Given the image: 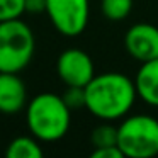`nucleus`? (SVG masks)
<instances>
[{
	"instance_id": "obj_1",
	"label": "nucleus",
	"mask_w": 158,
	"mask_h": 158,
	"mask_svg": "<svg viewBox=\"0 0 158 158\" xmlns=\"http://www.w3.org/2000/svg\"><path fill=\"white\" fill-rule=\"evenodd\" d=\"M136 87L124 73L107 72L95 75L85 87V109L100 121H119L136 102Z\"/></svg>"
},
{
	"instance_id": "obj_2",
	"label": "nucleus",
	"mask_w": 158,
	"mask_h": 158,
	"mask_svg": "<svg viewBox=\"0 0 158 158\" xmlns=\"http://www.w3.org/2000/svg\"><path fill=\"white\" fill-rule=\"evenodd\" d=\"M26 123L34 138L44 143L58 141L68 133L72 109L61 95L49 92L38 94L26 106Z\"/></svg>"
},
{
	"instance_id": "obj_3",
	"label": "nucleus",
	"mask_w": 158,
	"mask_h": 158,
	"mask_svg": "<svg viewBox=\"0 0 158 158\" xmlns=\"http://www.w3.org/2000/svg\"><path fill=\"white\" fill-rule=\"evenodd\" d=\"M34 51V32L26 22L21 19L0 22V72H22L31 63Z\"/></svg>"
},
{
	"instance_id": "obj_4",
	"label": "nucleus",
	"mask_w": 158,
	"mask_h": 158,
	"mask_svg": "<svg viewBox=\"0 0 158 158\" xmlns=\"http://www.w3.org/2000/svg\"><path fill=\"white\" fill-rule=\"evenodd\" d=\"M117 146L124 158H151L158 155V119L148 114H134L121 119Z\"/></svg>"
},
{
	"instance_id": "obj_5",
	"label": "nucleus",
	"mask_w": 158,
	"mask_h": 158,
	"mask_svg": "<svg viewBox=\"0 0 158 158\" xmlns=\"http://www.w3.org/2000/svg\"><path fill=\"white\" fill-rule=\"evenodd\" d=\"M48 14L55 29L63 36H80L89 26L90 2L89 0H46Z\"/></svg>"
},
{
	"instance_id": "obj_6",
	"label": "nucleus",
	"mask_w": 158,
	"mask_h": 158,
	"mask_svg": "<svg viewBox=\"0 0 158 158\" xmlns=\"http://www.w3.org/2000/svg\"><path fill=\"white\" fill-rule=\"evenodd\" d=\"M56 73L66 87H87L95 77V68L89 53L78 48H68L56 60Z\"/></svg>"
},
{
	"instance_id": "obj_7",
	"label": "nucleus",
	"mask_w": 158,
	"mask_h": 158,
	"mask_svg": "<svg viewBox=\"0 0 158 158\" xmlns=\"http://www.w3.org/2000/svg\"><path fill=\"white\" fill-rule=\"evenodd\" d=\"M124 48L127 55L139 63L158 58V27L150 22H138L131 26L124 36Z\"/></svg>"
},
{
	"instance_id": "obj_8",
	"label": "nucleus",
	"mask_w": 158,
	"mask_h": 158,
	"mask_svg": "<svg viewBox=\"0 0 158 158\" xmlns=\"http://www.w3.org/2000/svg\"><path fill=\"white\" fill-rule=\"evenodd\" d=\"M27 106L26 83L19 73L0 72V112L15 114Z\"/></svg>"
},
{
	"instance_id": "obj_9",
	"label": "nucleus",
	"mask_w": 158,
	"mask_h": 158,
	"mask_svg": "<svg viewBox=\"0 0 158 158\" xmlns=\"http://www.w3.org/2000/svg\"><path fill=\"white\" fill-rule=\"evenodd\" d=\"M134 87L144 104L158 107V58L141 63L134 77Z\"/></svg>"
},
{
	"instance_id": "obj_10",
	"label": "nucleus",
	"mask_w": 158,
	"mask_h": 158,
	"mask_svg": "<svg viewBox=\"0 0 158 158\" xmlns=\"http://www.w3.org/2000/svg\"><path fill=\"white\" fill-rule=\"evenodd\" d=\"M44 151H43L39 139L31 136H17L9 143L7 150H5V156L7 158H43Z\"/></svg>"
},
{
	"instance_id": "obj_11",
	"label": "nucleus",
	"mask_w": 158,
	"mask_h": 158,
	"mask_svg": "<svg viewBox=\"0 0 158 158\" xmlns=\"http://www.w3.org/2000/svg\"><path fill=\"white\" fill-rule=\"evenodd\" d=\"M133 0H100V12L107 21L119 22L131 14Z\"/></svg>"
},
{
	"instance_id": "obj_12",
	"label": "nucleus",
	"mask_w": 158,
	"mask_h": 158,
	"mask_svg": "<svg viewBox=\"0 0 158 158\" xmlns=\"http://www.w3.org/2000/svg\"><path fill=\"white\" fill-rule=\"evenodd\" d=\"M94 148H102V146H114L117 144V126H114L110 121H102V124L94 127L90 134Z\"/></svg>"
},
{
	"instance_id": "obj_13",
	"label": "nucleus",
	"mask_w": 158,
	"mask_h": 158,
	"mask_svg": "<svg viewBox=\"0 0 158 158\" xmlns=\"http://www.w3.org/2000/svg\"><path fill=\"white\" fill-rule=\"evenodd\" d=\"M26 14L24 0H0V22L21 19Z\"/></svg>"
},
{
	"instance_id": "obj_14",
	"label": "nucleus",
	"mask_w": 158,
	"mask_h": 158,
	"mask_svg": "<svg viewBox=\"0 0 158 158\" xmlns=\"http://www.w3.org/2000/svg\"><path fill=\"white\" fill-rule=\"evenodd\" d=\"M61 97L72 110L85 107V87H66V92Z\"/></svg>"
},
{
	"instance_id": "obj_15",
	"label": "nucleus",
	"mask_w": 158,
	"mask_h": 158,
	"mask_svg": "<svg viewBox=\"0 0 158 158\" xmlns=\"http://www.w3.org/2000/svg\"><path fill=\"white\" fill-rule=\"evenodd\" d=\"M92 158H124L123 151L117 144L114 146H102V148H94V151L90 153Z\"/></svg>"
},
{
	"instance_id": "obj_16",
	"label": "nucleus",
	"mask_w": 158,
	"mask_h": 158,
	"mask_svg": "<svg viewBox=\"0 0 158 158\" xmlns=\"http://www.w3.org/2000/svg\"><path fill=\"white\" fill-rule=\"evenodd\" d=\"M27 14H43L46 12V0H24Z\"/></svg>"
}]
</instances>
